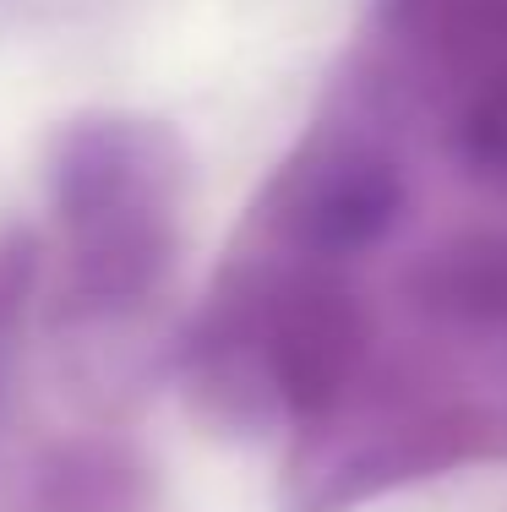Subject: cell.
I'll return each mask as SVG.
<instances>
[{
	"mask_svg": "<svg viewBox=\"0 0 507 512\" xmlns=\"http://www.w3.org/2000/svg\"><path fill=\"white\" fill-rule=\"evenodd\" d=\"M66 235H71L66 295L93 311L142 300L175 262V213L169 207H126V213L66 229Z\"/></svg>",
	"mask_w": 507,
	"mask_h": 512,
	"instance_id": "obj_4",
	"label": "cell"
},
{
	"mask_svg": "<svg viewBox=\"0 0 507 512\" xmlns=\"http://www.w3.org/2000/svg\"><path fill=\"white\" fill-rule=\"evenodd\" d=\"M251 344L279 404L311 420L333 409L355 382L360 355H366V311L344 278L317 273V267L289 273L262 295L251 316Z\"/></svg>",
	"mask_w": 507,
	"mask_h": 512,
	"instance_id": "obj_1",
	"label": "cell"
},
{
	"mask_svg": "<svg viewBox=\"0 0 507 512\" xmlns=\"http://www.w3.org/2000/svg\"><path fill=\"white\" fill-rule=\"evenodd\" d=\"M404 213V180L377 153H333L295 180L284 202V235L306 256L338 262V256L371 251Z\"/></svg>",
	"mask_w": 507,
	"mask_h": 512,
	"instance_id": "obj_3",
	"label": "cell"
},
{
	"mask_svg": "<svg viewBox=\"0 0 507 512\" xmlns=\"http://www.w3.org/2000/svg\"><path fill=\"white\" fill-rule=\"evenodd\" d=\"M453 148L469 175L507 180V71L486 77L453 126Z\"/></svg>",
	"mask_w": 507,
	"mask_h": 512,
	"instance_id": "obj_8",
	"label": "cell"
},
{
	"mask_svg": "<svg viewBox=\"0 0 507 512\" xmlns=\"http://www.w3.org/2000/svg\"><path fill=\"white\" fill-rule=\"evenodd\" d=\"M393 17L458 66L507 60V0H393Z\"/></svg>",
	"mask_w": 507,
	"mask_h": 512,
	"instance_id": "obj_7",
	"label": "cell"
},
{
	"mask_svg": "<svg viewBox=\"0 0 507 512\" xmlns=\"http://www.w3.org/2000/svg\"><path fill=\"white\" fill-rule=\"evenodd\" d=\"M44 246L28 224H0V338L22 322L33 289H39Z\"/></svg>",
	"mask_w": 507,
	"mask_h": 512,
	"instance_id": "obj_9",
	"label": "cell"
},
{
	"mask_svg": "<svg viewBox=\"0 0 507 512\" xmlns=\"http://www.w3.org/2000/svg\"><path fill=\"white\" fill-rule=\"evenodd\" d=\"M420 311L448 322H507V235H458L431 246L404 278Z\"/></svg>",
	"mask_w": 507,
	"mask_h": 512,
	"instance_id": "obj_5",
	"label": "cell"
},
{
	"mask_svg": "<svg viewBox=\"0 0 507 512\" xmlns=\"http://www.w3.org/2000/svg\"><path fill=\"white\" fill-rule=\"evenodd\" d=\"M44 512H137L142 469L120 447H66L39 474Z\"/></svg>",
	"mask_w": 507,
	"mask_h": 512,
	"instance_id": "obj_6",
	"label": "cell"
},
{
	"mask_svg": "<svg viewBox=\"0 0 507 512\" xmlns=\"http://www.w3.org/2000/svg\"><path fill=\"white\" fill-rule=\"evenodd\" d=\"M180 148L159 120L88 115L71 120L50 148V202L66 229L126 207H175Z\"/></svg>",
	"mask_w": 507,
	"mask_h": 512,
	"instance_id": "obj_2",
	"label": "cell"
}]
</instances>
